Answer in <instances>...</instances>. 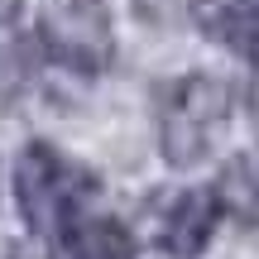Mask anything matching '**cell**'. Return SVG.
Listing matches in <instances>:
<instances>
[{"mask_svg":"<svg viewBox=\"0 0 259 259\" xmlns=\"http://www.w3.org/2000/svg\"><path fill=\"white\" fill-rule=\"evenodd\" d=\"M15 192H19L24 221L38 235H63L77 216L92 211L101 183L77 158L58 154L53 144H24L19 168H15Z\"/></svg>","mask_w":259,"mask_h":259,"instance_id":"1","label":"cell"},{"mask_svg":"<svg viewBox=\"0 0 259 259\" xmlns=\"http://www.w3.org/2000/svg\"><path fill=\"white\" fill-rule=\"evenodd\" d=\"M226 115H231V87L221 77L187 72L178 82H168L163 96H158V144H163V158L178 168L206 158L216 135L226 130Z\"/></svg>","mask_w":259,"mask_h":259,"instance_id":"2","label":"cell"},{"mask_svg":"<svg viewBox=\"0 0 259 259\" xmlns=\"http://www.w3.org/2000/svg\"><path fill=\"white\" fill-rule=\"evenodd\" d=\"M38 38L58 63L77 72H101L111 63V15L106 0H44Z\"/></svg>","mask_w":259,"mask_h":259,"instance_id":"3","label":"cell"},{"mask_svg":"<svg viewBox=\"0 0 259 259\" xmlns=\"http://www.w3.org/2000/svg\"><path fill=\"white\" fill-rule=\"evenodd\" d=\"M221 216H226V202H221L216 187H183V192H173L154 211V235L168 254L192 259V254L206 250V240L216 235Z\"/></svg>","mask_w":259,"mask_h":259,"instance_id":"4","label":"cell"},{"mask_svg":"<svg viewBox=\"0 0 259 259\" xmlns=\"http://www.w3.org/2000/svg\"><path fill=\"white\" fill-rule=\"evenodd\" d=\"M58 240H63V250L72 259H135V240H130V231L115 216L87 211V216H77Z\"/></svg>","mask_w":259,"mask_h":259,"instance_id":"5","label":"cell"},{"mask_svg":"<svg viewBox=\"0 0 259 259\" xmlns=\"http://www.w3.org/2000/svg\"><path fill=\"white\" fill-rule=\"evenodd\" d=\"M197 24L231 48H259V0H197Z\"/></svg>","mask_w":259,"mask_h":259,"instance_id":"6","label":"cell"},{"mask_svg":"<svg viewBox=\"0 0 259 259\" xmlns=\"http://www.w3.org/2000/svg\"><path fill=\"white\" fill-rule=\"evenodd\" d=\"M216 192H221L226 206H235L240 216L259 221V168L250 163V158H235V163L226 168V178H221Z\"/></svg>","mask_w":259,"mask_h":259,"instance_id":"7","label":"cell"},{"mask_svg":"<svg viewBox=\"0 0 259 259\" xmlns=\"http://www.w3.org/2000/svg\"><path fill=\"white\" fill-rule=\"evenodd\" d=\"M19 15V0H0V24H5V19H15Z\"/></svg>","mask_w":259,"mask_h":259,"instance_id":"8","label":"cell"},{"mask_svg":"<svg viewBox=\"0 0 259 259\" xmlns=\"http://www.w3.org/2000/svg\"><path fill=\"white\" fill-rule=\"evenodd\" d=\"M254 115H259V48H254Z\"/></svg>","mask_w":259,"mask_h":259,"instance_id":"9","label":"cell"}]
</instances>
